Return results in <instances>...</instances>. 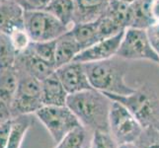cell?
Wrapping results in <instances>:
<instances>
[{
    "instance_id": "5bb4252c",
    "label": "cell",
    "mask_w": 159,
    "mask_h": 148,
    "mask_svg": "<svg viewBox=\"0 0 159 148\" xmlns=\"http://www.w3.org/2000/svg\"><path fill=\"white\" fill-rule=\"evenodd\" d=\"M68 95L56 71L42 81V101L43 106H66Z\"/></svg>"
},
{
    "instance_id": "8992f818",
    "label": "cell",
    "mask_w": 159,
    "mask_h": 148,
    "mask_svg": "<svg viewBox=\"0 0 159 148\" xmlns=\"http://www.w3.org/2000/svg\"><path fill=\"white\" fill-rule=\"evenodd\" d=\"M35 116L47 128L56 144L71 130L82 125L67 106H43Z\"/></svg>"
},
{
    "instance_id": "6da1fadb",
    "label": "cell",
    "mask_w": 159,
    "mask_h": 148,
    "mask_svg": "<svg viewBox=\"0 0 159 148\" xmlns=\"http://www.w3.org/2000/svg\"><path fill=\"white\" fill-rule=\"evenodd\" d=\"M113 100L96 89L69 94L66 106L79 119L82 127L93 133L96 130L108 131L109 116Z\"/></svg>"
},
{
    "instance_id": "f1b7e54d",
    "label": "cell",
    "mask_w": 159,
    "mask_h": 148,
    "mask_svg": "<svg viewBox=\"0 0 159 148\" xmlns=\"http://www.w3.org/2000/svg\"><path fill=\"white\" fill-rule=\"evenodd\" d=\"M146 31L153 48L159 56V23L153 24Z\"/></svg>"
},
{
    "instance_id": "4fadbf2b",
    "label": "cell",
    "mask_w": 159,
    "mask_h": 148,
    "mask_svg": "<svg viewBox=\"0 0 159 148\" xmlns=\"http://www.w3.org/2000/svg\"><path fill=\"white\" fill-rule=\"evenodd\" d=\"M25 9L20 4L3 0L0 2V32L10 34L15 29L24 27Z\"/></svg>"
},
{
    "instance_id": "277c9868",
    "label": "cell",
    "mask_w": 159,
    "mask_h": 148,
    "mask_svg": "<svg viewBox=\"0 0 159 148\" xmlns=\"http://www.w3.org/2000/svg\"><path fill=\"white\" fill-rule=\"evenodd\" d=\"M17 91L11 103L12 118L23 114H35L43 107L42 101V81L22 70L17 69Z\"/></svg>"
},
{
    "instance_id": "f546056e",
    "label": "cell",
    "mask_w": 159,
    "mask_h": 148,
    "mask_svg": "<svg viewBox=\"0 0 159 148\" xmlns=\"http://www.w3.org/2000/svg\"><path fill=\"white\" fill-rule=\"evenodd\" d=\"M52 0H26L23 8L30 11L46 10Z\"/></svg>"
},
{
    "instance_id": "d590c367",
    "label": "cell",
    "mask_w": 159,
    "mask_h": 148,
    "mask_svg": "<svg viewBox=\"0 0 159 148\" xmlns=\"http://www.w3.org/2000/svg\"><path fill=\"white\" fill-rule=\"evenodd\" d=\"M1 1H3V0H0V2H1Z\"/></svg>"
},
{
    "instance_id": "83f0119b",
    "label": "cell",
    "mask_w": 159,
    "mask_h": 148,
    "mask_svg": "<svg viewBox=\"0 0 159 148\" xmlns=\"http://www.w3.org/2000/svg\"><path fill=\"white\" fill-rule=\"evenodd\" d=\"M11 125H12V119L0 123V148H7Z\"/></svg>"
},
{
    "instance_id": "e0dca14e",
    "label": "cell",
    "mask_w": 159,
    "mask_h": 148,
    "mask_svg": "<svg viewBox=\"0 0 159 148\" xmlns=\"http://www.w3.org/2000/svg\"><path fill=\"white\" fill-rule=\"evenodd\" d=\"M150 0H136L131 3V23L129 28L147 30L155 24L150 11Z\"/></svg>"
},
{
    "instance_id": "3957f363",
    "label": "cell",
    "mask_w": 159,
    "mask_h": 148,
    "mask_svg": "<svg viewBox=\"0 0 159 148\" xmlns=\"http://www.w3.org/2000/svg\"><path fill=\"white\" fill-rule=\"evenodd\" d=\"M105 94L127 108L143 128L159 129V97L149 84H142L129 95Z\"/></svg>"
},
{
    "instance_id": "4dcf8cb0",
    "label": "cell",
    "mask_w": 159,
    "mask_h": 148,
    "mask_svg": "<svg viewBox=\"0 0 159 148\" xmlns=\"http://www.w3.org/2000/svg\"><path fill=\"white\" fill-rule=\"evenodd\" d=\"M11 119H12V113L10 105L0 99V123L7 122Z\"/></svg>"
},
{
    "instance_id": "cb8c5ba5",
    "label": "cell",
    "mask_w": 159,
    "mask_h": 148,
    "mask_svg": "<svg viewBox=\"0 0 159 148\" xmlns=\"http://www.w3.org/2000/svg\"><path fill=\"white\" fill-rule=\"evenodd\" d=\"M17 57V52L11 43L8 34L0 32V68L13 66Z\"/></svg>"
},
{
    "instance_id": "ba28073f",
    "label": "cell",
    "mask_w": 159,
    "mask_h": 148,
    "mask_svg": "<svg viewBox=\"0 0 159 148\" xmlns=\"http://www.w3.org/2000/svg\"><path fill=\"white\" fill-rule=\"evenodd\" d=\"M117 56L125 60H149L158 63L159 56L153 48L147 31L127 28Z\"/></svg>"
},
{
    "instance_id": "5b68a950",
    "label": "cell",
    "mask_w": 159,
    "mask_h": 148,
    "mask_svg": "<svg viewBox=\"0 0 159 148\" xmlns=\"http://www.w3.org/2000/svg\"><path fill=\"white\" fill-rule=\"evenodd\" d=\"M24 28L32 42L56 41L69 30L46 10H25Z\"/></svg>"
},
{
    "instance_id": "ac0fdd59",
    "label": "cell",
    "mask_w": 159,
    "mask_h": 148,
    "mask_svg": "<svg viewBox=\"0 0 159 148\" xmlns=\"http://www.w3.org/2000/svg\"><path fill=\"white\" fill-rule=\"evenodd\" d=\"M34 124L32 114H23L12 118V125L7 148H20L30 128Z\"/></svg>"
},
{
    "instance_id": "52a82bcc",
    "label": "cell",
    "mask_w": 159,
    "mask_h": 148,
    "mask_svg": "<svg viewBox=\"0 0 159 148\" xmlns=\"http://www.w3.org/2000/svg\"><path fill=\"white\" fill-rule=\"evenodd\" d=\"M110 133L119 145L134 143L143 131L142 125L124 105L113 101L109 116Z\"/></svg>"
},
{
    "instance_id": "d4e9b609",
    "label": "cell",
    "mask_w": 159,
    "mask_h": 148,
    "mask_svg": "<svg viewBox=\"0 0 159 148\" xmlns=\"http://www.w3.org/2000/svg\"><path fill=\"white\" fill-rule=\"evenodd\" d=\"M134 143L138 148H159V129L153 128H143Z\"/></svg>"
},
{
    "instance_id": "9c48e42d",
    "label": "cell",
    "mask_w": 159,
    "mask_h": 148,
    "mask_svg": "<svg viewBox=\"0 0 159 148\" xmlns=\"http://www.w3.org/2000/svg\"><path fill=\"white\" fill-rule=\"evenodd\" d=\"M56 73L68 94H75L93 89L88 79L84 63L73 60L56 69Z\"/></svg>"
},
{
    "instance_id": "8fae6325",
    "label": "cell",
    "mask_w": 159,
    "mask_h": 148,
    "mask_svg": "<svg viewBox=\"0 0 159 148\" xmlns=\"http://www.w3.org/2000/svg\"><path fill=\"white\" fill-rule=\"evenodd\" d=\"M14 66L18 70L24 71L40 81H43L52 75L57 69L53 65L37 57L28 49L17 53Z\"/></svg>"
},
{
    "instance_id": "484cf974",
    "label": "cell",
    "mask_w": 159,
    "mask_h": 148,
    "mask_svg": "<svg viewBox=\"0 0 159 148\" xmlns=\"http://www.w3.org/2000/svg\"><path fill=\"white\" fill-rule=\"evenodd\" d=\"M119 144L108 131L96 130L92 133L89 148H118Z\"/></svg>"
},
{
    "instance_id": "d6a6232c",
    "label": "cell",
    "mask_w": 159,
    "mask_h": 148,
    "mask_svg": "<svg viewBox=\"0 0 159 148\" xmlns=\"http://www.w3.org/2000/svg\"><path fill=\"white\" fill-rule=\"evenodd\" d=\"M118 148H138V146L135 145V143H125V144L119 145Z\"/></svg>"
},
{
    "instance_id": "7a4b0ae2",
    "label": "cell",
    "mask_w": 159,
    "mask_h": 148,
    "mask_svg": "<svg viewBox=\"0 0 159 148\" xmlns=\"http://www.w3.org/2000/svg\"><path fill=\"white\" fill-rule=\"evenodd\" d=\"M129 60L118 56L102 61L84 63L93 89L115 95H129L135 89L127 84L125 78Z\"/></svg>"
},
{
    "instance_id": "603a6c76",
    "label": "cell",
    "mask_w": 159,
    "mask_h": 148,
    "mask_svg": "<svg viewBox=\"0 0 159 148\" xmlns=\"http://www.w3.org/2000/svg\"><path fill=\"white\" fill-rule=\"evenodd\" d=\"M56 45L57 40L48 42H32L27 49L37 57L56 67Z\"/></svg>"
},
{
    "instance_id": "7c38bea8",
    "label": "cell",
    "mask_w": 159,
    "mask_h": 148,
    "mask_svg": "<svg viewBox=\"0 0 159 148\" xmlns=\"http://www.w3.org/2000/svg\"><path fill=\"white\" fill-rule=\"evenodd\" d=\"M110 0H74V24L94 22L105 14Z\"/></svg>"
},
{
    "instance_id": "4316f807",
    "label": "cell",
    "mask_w": 159,
    "mask_h": 148,
    "mask_svg": "<svg viewBox=\"0 0 159 148\" xmlns=\"http://www.w3.org/2000/svg\"><path fill=\"white\" fill-rule=\"evenodd\" d=\"M9 36L11 39V43H12V45L15 48V51L17 52V53L26 51L29 47L30 43H32L28 33H27L24 27L23 28L15 29L12 33H10Z\"/></svg>"
},
{
    "instance_id": "74e56055",
    "label": "cell",
    "mask_w": 159,
    "mask_h": 148,
    "mask_svg": "<svg viewBox=\"0 0 159 148\" xmlns=\"http://www.w3.org/2000/svg\"><path fill=\"white\" fill-rule=\"evenodd\" d=\"M158 64H159V62H158Z\"/></svg>"
},
{
    "instance_id": "ffe728a7",
    "label": "cell",
    "mask_w": 159,
    "mask_h": 148,
    "mask_svg": "<svg viewBox=\"0 0 159 148\" xmlns=\"http://www.w3.org/2000/svg\"><path fill=\"white\" fill-rule=\"evenodd\" d=\"M69 31L80 45L82 51L92 46L93 43L99 42L97 20L85 24H74L69 29Z\"/></svg>"
},
{
    "instance_id": "2e32d148",
    "label": "cell",
    "mask_w": 159,
    "mask_h": 148,
    "mask_svg": "<svg viewBox=\"0 0 159 148\" xmlns=\"http://www.w3.org/2000/svg\"><path fill=\"white\" fill-rule=\"evenodd\" d=\"M18 86V71L15 66L0 68V99L11 107Z\"/></svg>"
},
{
    "instance_id": "30bf717a",
    "label": "cell",
    "mask_w": 159,
    "mask_h": 148,
    "mask_svg": "<svg viewBox=\"0 0 159 148\" xmlns=\"http://www.w3.org/2000/svg\"><path fill=\"white\" fill-rule=\"evenodd\" d=\"M124 33L125 30L116 36L93 43L92 46L81 51L74 60L82 63H88L102 61V60H106L117 56L120 42L124 37Z\"/></svg>"
},
{
    "instance_id": "d6986e66",
    "label": "cell",
    "mask_w": 159,
    "mask_h": 148,
    "mask_svg": "<svg viewBox=\"0 0 159 148\" xmlns=\"http://www.w3.org/2000/svg\"><path fill=\"white\" fill-rule=\"evenodd\" d=\"M105 15L125 30L131 23V3L124 0H110Z\"/></svg>"
},
{
    "instance_id": "9a60e30c",
    "label": "cell",
    "mask_w": 159,
    "mask_h": 148,
    "mask_svg": "<svg viewBox=\"0 0 159 148\" xmlns=\"http://www.w3.org/2000/svg\"><path fill=\"white\" fill-rule=\"evenodd\" d=\"M82 51L80 45L68 30L65 34L57 39L56 45V67L73 61Z\"/></svg>"
},
{
    "instance_id": "7402d4cb",
    "label": "cell",
    "mask_w": 159,
    "mask_h": 148,
    "mask_svg": "<svg viewBox=\"0 0 159 148\" xmlns=\"http://www.w3.org/2000/svg\"><path fill=\"white\" fill-rule=\"evenodd\" d=\"M91 137L90 131L80 125L67 133L53 148H89Z\"/></svg>"
},
{
    "instance_id": "8d00e7d4",
    "label": "cell",
    "mask_w": 159,
    "mask_h": 148,
    "mask_svg": "<svg viewBox=\"0 0 159 148\" xmlns=\"http://www.w3.org/2000/svg\"><path fill=\"white\" fill-rule=\"evenodd\" d=\"M150 1H153V0H150Z\"/></svg>"
},
{
    "instance_id": "1f68e13d",
    "label": "cell",
    "mask_w": 159,
    "mask_h": 148,
    "mask_svg": "<svg viewBox=\"0 0 159 148\" xmlns=\"http://www.w3.org/2000/svg\"><path fill=\"white\" fill-rule=\"evenodd\" d=\"M150 11L153 21L159 23V0H153L150 3Z\"/></svg>"
},
{
    "instance_id": "e575fe53",
    "label": "cell",
    "mask_w": 159,
    "mask_h": 148,
    "mask_svg": "<svg viewBox=\"0 0 159 148\" xmlns=\"http://www.w3.org/2000/svg\"><path fill=\"white\" fill-rule=\"evenodd\" d=\"M124 1H125V2H129V3H133V2L136 1V0H124Z\"/></svg>"
},
{
    "instance_id": "836d02e7",
    "label": "cell",
    "mask_w": 159,
    "mask_h": 148,
    "mask_svg": "<svg viewBox=\"0 0 159 148\" xmlns=\"http://www.w3.org/2000/svg\"><path fill=\"white\" fill-rule=\"evenodd\" d=\"M11 1L18 3V4L21 5V6H24V4H25V1H26V0H11Z\"/></svg>"
},
{
    "instance_id": "44dd1931",
    "label": "cell",
    "mask_w": 159,
    "mask_h": 148,
    "mask_svg": "<svg viewBox=\"0 0 159 148\" xmlns=\"http://www.w3.org/2000/svg\"><path fill=\"white\" fill-rule=\"evenodd\" d=\"M74 0H52L46 11L70 29L74 19Z\"/></svg>"
}]
</instances>
